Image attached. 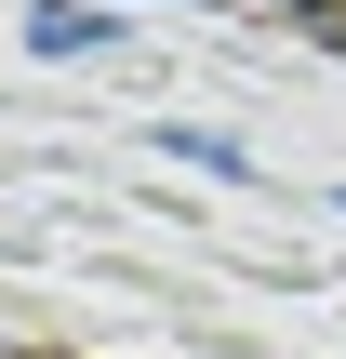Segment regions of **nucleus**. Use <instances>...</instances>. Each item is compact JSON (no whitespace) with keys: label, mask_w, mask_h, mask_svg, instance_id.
<instances>
[{"label":"nucleus","mask_w":346,"mask_h":359,"mask_svg":"<svg viewBox=\"0 0 346 359\" xmlns=\"http://www.w3.org/2000/svg\"><path fill=\"white\" fill-rule=\"evenodd\" d=\"M27 40H40V53H107L120 27H107L93 0H40V13H27Z\"/></svg>","instance_id":"f257e3e1"},{"label":"nucleus","mask_w":346,"mask_h":359,"mask_svg":"<svg viewBox=\"0 0 346 359\" xmlns=\"http://www.w3.org/2000/svg\"><path fill=\"white\" fill-rule=\"evenodd\" d=\"M160 147H173L187 173H213V187H240V173H253V147H227V133H160Z\"/></svg>","instance_id":"f03ea898"},{"label":"nucleus","mask_w":346,"mask_h":359,"mask_svg":"<svg viewBox=\"0 0 346 359\" xmlns=\"http://www.w3.org/2000/svg\"><path fill=\"white\" fill-rule=\"evenodd\" d=\"M0 359H13V346H0Z\"/></svg>","instance_id":"7ed1b4c3"}]
</instances>
